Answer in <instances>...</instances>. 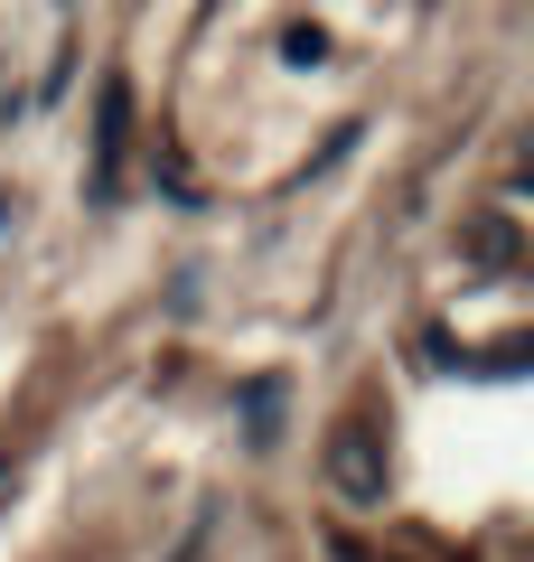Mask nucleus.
Masks as SVG:
<instances>
[{
	"label": "nucleus",
	"mask_w": 534,
	"mask_h": 562,
	"mask_svg": "<svg viewBox=\"0 0 534 562\" xmlns=\"http://www.w3.org/2000/svg\"><path fill=\"white\" fill-rule=\"evenodd\" d=\"M122 150H132V76H103L94 85V179H85L94 206L122 198Z\"/></svg>",
	"instance_id": "obj_1"
},
{
	"label": "nucleus",
	"mask_w": 534,
	"mask_h": 562,
	"mask_svg": "<svg viewBox=\"0 0 534 562\" xmlns=\"http://www.w3.org/2000/svg\"><path fill=\"white\" fill-rule=\"evenodd\" d=\"M329 479H337V497H356V506H376L385 497V431L366 413H347L329 431Z\"/></svg>",
	"instance_id": "obj_2"
},
{
	"label": "nucleus",
	"mask_w": 534,
	"mask_h": 562,
	"mask_svg": "<svg viewBox=\"0 0 534 562\" xmlns=\"http://www.w3.org/2000/svg\"><path fill=\"white\" fill-rule=\"evenodd\" d=\"M459 254H469V262H488V272H515V262H525V235H515V216H507V206H488V216H469V225H459Z\"/></svg>",
	"instance_id": "obj_3"
},
{
	"label": "nucleus",
	"mask_w": 534,
	"mask_h": 562,
	"mask_svg": "<svg viewBox=\"0 0 534 562\" xmlns=\"http://www.w3.org/2000/svg\"><path fill=\"white\" fill-rule=\"evenodd\" d=\"M281 394H291L281 375H254V384H244V441H254V450L281 441Z\"/></svg>",
	"instance_id": "obj_4"
},
{
	"label": "nucleus",
	"mask_w": 534,
	"mask_h": 562,
	"mask_svg": "<svg viewBox=\"0 0 534 562\" xmlns=\"http://www.w3.org/2000/svg\"><path fill=\"white\" fill-rule=\"evenodd\" d=\"M281 57H291V66H319V57H329V29H310V20L281 29Z\"/></svg>",
	"instance_id": "obj_5"
},
{
	"label": "nucleus",
	"mask_w": 534,
	"mask_h": 562,
	"mask_svg": "<svg viewBox=\"0 0 534 562\" xmlns=\"http://www.w3.org/2000/svg\"><path fill=\"white\" fill-rule=\"evenodd\" d=\"M534 357V338H525V328H515V338H497L488 347V375H515V366H525Z\"/></svg>",
	"instance_id": "obj_6"
},
{
	"label": "nucleus",
	"mask_w": 534,
	"mask_h": 562,
	"mask_svg": "<svg viewBox=\"0 0 534 562\" xmlns=\"http://www.w3.org/2000/svg\"><path fill=\"white\" fill-rule=\"evenodd\" d=\"M329 553H337V562H376V553H366V543H347V535H337V543H329Z\"/></svg>",
	"instance_id": "obj_7"
},
{
	"label": "nucleus",
	"mask_w": 534,
	"mask_h": 562,
	"mask_svg": "<svg viewBox=\"0 0 534 562\" xmlns=\"http://www.w3.org/2000/svg\"><path fill=\"white\" fill-rule=\"evenodd\" d=\"M178 562H207V525H198V535H188V553H178Z\"/></svg>",
	"instance_id": "obj_8"
}]
</instances>
